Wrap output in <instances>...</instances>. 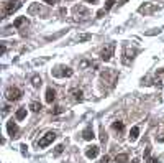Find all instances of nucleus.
<instances>
[{"label":"nucleus","instance_id":"obj_8","mask_svg":"<svg viewBox=\"0 0 164 163\" xmlns=\"http://www.w3.org/2000/svg\"><path fill=\"white\" fill-rule=\"evenodd\" d=\"M52 74H54V76H64V78H71L72 74H74V71H72L71 68H64V71H61V73H59V71H54Z\"/></svg>","mask_w":164,"mask_h":163},{"label":"nucleus","instance_id":"obj_34","mask_svg":"<svg viewBox=\"0 0 164 163\" xmlns=\"http://www.w3.org/2000/svg\"><path fill=\"white\" fill-rule=\"evenodd\" d=\"M120 2H121V3H125V2H128V0H120Z\"/></svg>","mask_w":164,"mask_h":163},{"label":"nucleus","instance_id":"obj_12","mask_svg":"<svg viewBox=\"0 0 164 163\" xmlns=\"http://www.w3.org/2000/svg\"><path fill=\"white\" fill-rule=\"evenodd\" d=\"M26 117V107H21L16 110V120H23Z\"/></svg>","mask_w":164,"mask_h":163},{"label":"nucleus","instance_id":"obj_20","mask_svg":"<svg viewBox=\"0 0 164 163\" xmlns=\"http://www.w3.org/2000/svg\"><path fill=\"white\" fill-rule=\"evenodd\" d=\"M62 152H64V147H62V145H57L56 150H54V155H56V156H59Z\"/></svg>","mask_w":164,"mask_h":163},{"label":"nucleus","instance_id":"obj_26","mask_svg":"<svg viewBox=\"0 0 164 163\" xmlns=\"http://www.w3.org/2000/svg\"><path fill=\"white\" fill-rule=\"evenodd\" d=\"M105 12H107L105 8H103V10H98V12H97V17H98V18H102V17L105 15Z\"/></svg>","mask_w":164,"mask_h":163},{"label":"nucleus","instance_id":"obj_15","mask_svg":"<svg viewBox=\"0 0 164 163\" xmlns=\"http://www.w3.org/2000/svg\"><path fill=\"white\" fill-rule=\"evenodd\" d=\"M23 23H28V20H26V17H20V18H16L15 22H13V26L15 28H20Z\"/></svg>","mask_w":164,"mask_h":163},{"label":"nucleus","instance_id":"obj_32","mask_svg":"<svg viewBox=\"0 0 164 163\" xmlns=\"http://www.w3.org/2000/svg\"><path fill=\"white\" fill-rule=\"evenodd\" d=\"M85 2H87V3H95L97 0H85Z\"/></svg>","mask_w":164,"mask_h":163},{"label":"nucleus","instance_id":"obj_29","mask_svg":"<svg viewBox=\"0 0 164 163\" xmlns=\"http://www.w3.org/2000/svg\"><path fill=\"white\" fill-rule=\"evenodd\" d=\"M0 51H2V55H3L5 51H7V46H5V45H2V48H0Z\"/></svg>","mask_w":164,"mask_h":163},{"label":"nucleus","instance_id":"obj_7","mask_svg":"<svg viewBox=\"0 0 164 163\" xmlns=\"http://www.w3.org/2000/svg\"><path fill=\"white\" fill-rule=\"evenodd\" d=\"M54 99H56V91L51 89V87H48V89H46V102L52 104V102H54Z\"/></svg>","mask_w":164,"mask_h":163},{"label":"nucleus","instance_id":"obj_30","mask_svg":"<svg viewBox=\"0 0 164 163\" xmlns=\"http://www.w3.org/2000/svg\"><path fill=\"white\" fill-rule=\"evenodd\" d=\"M43 2H46V3H49V5H52V3H54V2H56V0H43Z\"/></svg>","mask_w":164,"mask_h":163},{"label":"nucleus","instance_id":"obj_5","mask_svg":"<svg viewBox=\"0 0 164 163\" xmlns=\"http://www.w3.org/2000/svg\"><path fill=\"white\" fill-rule=\"evenodd\" d=\"M7 132H8L10 137H16V133H18V125H16V122H13V120L8 122L7 124Z\"/></svg>","mask_w":164,"mask_h":163},{"label":"nucleus","instance_id":"obj_1","mask_svg":"<svg viewBox=\"0 0 164 163\" xmlns=\"http://www.w3.org/2000/svg\"><path fill=\"white\" fill-rule=\"evenodd\" d=\"M20 7H21L20 0H5L3 5H2V13H3V17H10L13 12H16Z\"/></svg>","mask_w":164,"mask_h":163},{"label":"nucleus","instance_id":"obj_27","mask_svg":"<svg viewBox=\"0 0 164 163\" xmlns=\"http://www.w3.org/2000/svg\"><path fill=\"white\" fill-rule=\"evenodd\" d=\"M146 163H159V160L153 156V158H148V160H146Z\"/></svg>","mask_w":164,"mask_h":163},{"label":"nucleus","instance_id":"obj_33","mask_svg":"<svg viewBox=\"0 0 164 163\" xmlns=\"http://www.w3.org/2000/svg\"><path fill=\"white\" fill-rule=\"evenodd\" d=\"M131 163H141V161H139V160H138V158H134V160H133V161H131Z\"/></svg>","mask_w":164,"mask_h":163},{"label":"nucleus","instance_id":"obj_11","mask_svg":"<svg viewBox=\"0 0 164 163\" xmlns=\"http://www.w3.org/2000/svg\"><path fill=\"white\" fill-rule=\"evenodd\" d=\"M138 135H139V127H133V129L130 130V140L134 142L138 138Z\"/></svg>","mask_w":164,"mask_h":163},{"label":"nucleus","instance_id":"obj_18","mask_svg":"<svg viewBox=\"0 0 164 163\" xmlns=\"http://www.w3.org/2000/svg\"><path fill=\"white\" fill-rule=\"evenodd\" d=\"M100 140H102V143H107V140H108L107 132H105V129H103V127L100 129Z\"/></svg>","mask_w":164,"mask_h":163},{"label":"nucleus","instance_id":"obj_25","mask_svg":"<svg viewBox=\"0 0 164 163\" xmlns=\"http://www.w3.org/2000/svg\"><path fill=\"white\" fill-rule=\"evenodd\" d=\"M20 148H21V153H23V155H26V153H28V147H26L25 143H23V145H21Z\"/></svg>","mask_w":164,"mask_h":163},{"label":"nucleus","instance_id":"obj_14","mask_svg":"<svg viewBox=\"0 0 164 163\" xmlns=\"http://www.w3.org/2000/svg\"><path fill=\"white\" fill-rule=\"evenodd\" d=\"M112 129H113V130H116V132H123L125 125H123V122L116 120V122H113V124H112Z\"/></svg>","mask_w":164,"mask_h":163},{"label":"nucleus","instance_id":"obj_23","mask_svg":"<svg viewBox=\"0 0 164 163\" xmlns=\"http://www.w3.org/2000/svg\"><path fill=\"white\" fill-rule=\"evenodd\" d=\"M51 112H52V114H61V112H62V107H59V106H56L54 109H52V110H51Z\"/></svg>","mask_w":164,"mask_h":163},{"label":"nucleus","instance_id":"obj_28","mask_svg":"<svg viewBox=\"0 0 164 163\" xmlns=\"http://www.w3.org/2000/svg\"><path fill=\"white\" fill-rule=\"evenodd\" d=\"M149 150H151V148H146V150H144V160L149 158Z\"/></svg>","mask_w":164,"mask_h":163},{"label":"nucleus","instance_id":"obj_2","mask_svg":"<svg viewBox=\"0 0 164 163\" xmlns=\"http://www.w3.org/2000/svg\"><path fill=\"white\" fill-rule=\"evenodd\" d=\"M21 96H23V92H21V89H18V87H8L7 92H5V97H7V101H10V102L20 101Z\"/></svg>","mask_w":164,"mask_h":163},{"label":"nucleus","instance_id":"obj_24","mask_svg":"<svg viewBox=\"0 0 164 163\" xmlns=\"http://www.w3.org/2000/svg\"><path fill=\"white\" fill-rule=\"evenodd\" d=\"M108 161H110V156L105 155V156H102V158H100V161H98V163H108Z\"/></svg>","mask_w":164,"mask_h":163},{"label":"nucleus","instance_id":"obj_9","mask_svg":"<svg viewBox=\"0 0 164 163\" xmlns=\"http://www.w3.org/2000/svg\"><path fill=\"white\" fill-rule=\"evenodd\" d=\"M82 137H84V140H92V138L95 137V133H93L92 127H87V129L82 132Z\"/></svg>","mask_w":164,"mask_h":163},{"label":"nucleus","instance_id":"obj_19","mask_svg":"<svg viewBox=\"0 0 164 163\" xmlns=\"http://www.w3.org/2000/svg\"><path fill=\"white\" fill-rule=\"evenodd\" d=\"M31 83H33V86H34V87H39V86H41V78L34 76V78L31 79Z\"/></svg>","mask_w":164,"mask_h":163},{"label":"nucleus","instance_id":"obj_6","mask_svg":"<svg viewBox=\"0 0 164 163\" xmlns=\"http://www.w3.org/2000/svg\"><path fill=\"white\" fill-rule=\"evenodd\" d=\"M98 150H100V148H98L97 145H92V147H89V148H87L85 156H87V158H95V156L98 155Z\"/></svg>","mask_w":164,"mask_h":163},{"label":"nucleus","instance_id":"obj_17","mask_svg":"<svg viewBox=\"0 0 164 163\" xmlns=\"http://www.w3.org/2000/svg\"><path fill=\"white\" fill-rule=\"evenodd\" d=\"M90 38H92V35H90V33H85V35H80V36L77 38V41H79V43H82V41H89Z\"/></svg>","mask_w":164,"mask_h":163},{"label":"nucleus","instance_id":"obj_4","mask_svg":"<svg viewBox=\"0 0 164 163\" xmlns=\"http://www.w3.org/2000/svg\"><path fill=\"white\" fill-rule=\"evenodd\" d=\"M113 51H115V45L110 43L107 48H105L102 53H100V58H102L103 61H110V60H112V56H113Z\"/></svg>","mask_w":164,"mask_h":163},{"label":"nucleus","instance_id":"obj_31","mask_svg":"<svg viewBox=\"0 0 164 163\" xmlns=\"http://www.w3.org/2000/svg\"><path fill=\"white\" fill-rule=\"evenodd\" d=\"M8 109H10L8 106H5V107H3V115H5V114H7V112H8Z\"/></svg>","mask_w":164,"mask_h":163},{"label":"nucleus","instance_id":"obj_22","mask_svg":"<svg viewBox=\"0 0 164 163\" xmlns=\"http://www.w3.org/2000/svg\"><path fill=\"white\" fill-rule=\"evenodd\" d=\"M113 5H115V0H108L107 5H105V10H110V8L113 7Z\"/></svg>","mask_w":164,"mask_h":163},{"label":"nucleus","instance_id":"obj_13","mask_svg":"<svg viewBox=\"0 0 164 163\" xmlns=\"http://www.w3.org/2000/svg\"><path fill=\"white\" fill-rule=\"evenodd\" d=\"M128 161V155L126 153H120L115 156V163H126Z\"/></svg>","mask_w":164,"mask_h":163},{"label":"nucleus","instance_id":"obj_16","mask_svg":"<svg viewBox=\"0 0 164 163\" xmlns=\"http://www.w3.org/2000/svg\"><path fill=\"white\" fill-rule=\"evenodd\" d=\"M30 109L33 110V112H39V110L43 109V107H41L39 102H31V104H30Z\"/></svg>","mask_w":164,"mask_h":163},{"label":"nucleus","instance_id":"obj_21","mask_svg":"<svg viewBox=\"0 0 164 163\" xmlns=\"http://www.w3.org/2000/svg\"><path fill=\"white\" fill-rule=\"evenodd\" d=\"M153 10H154V7H141V8H139L141 13H148V12H153Z\"/></svg>","mask_w":164,"mask_h":163},{"label":"nucleus","instance_id":"obj_3","mask_svg":"<svg viewBox=\"0 0 164 163\" xmlns=\"http://www.w3.org/2000/svg\"><path fill=\"white\" fill-rule=\"evenodd\" d=\"M54 138H56V133H54V132H48V133H46V135L38 142V147H39V148L48 147L49 143H52V140H54Z\"/></svg>","mask_w":164,"mask_h":163},{"label":"nucleus","instance_id":"obj_10","mask_svg":"<svg viewBox=\"0 0 164 163\" xmlns=\"http://www.w3.org/2000/svg\"><path fill=\"white\" fill-rule=\"evenodd\" d=\"M71 96L75 99V101H82L84 99V92L80 89H71Z\"/></svg>","mask_w":164,"mask_h":163}]
</instances>
